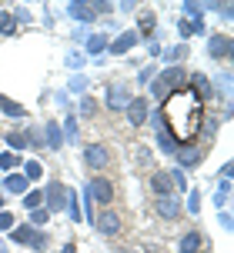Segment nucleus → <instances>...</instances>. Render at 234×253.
Listing matches in <instances>:
<instances>
[{"instance_id": "c9c22d12", "label": "nucleus", "mask_w": 234, "mask_h": 253, "mask_svg": "<svg viewBox=\"0 0 234 253\" xmlns=\"http://www.w3.org/2000/svg\"><path fill=\"white\" fill-rule=\"evenodd\" d=\"M84 63H87V57H84V53H67V67H70V70H80V67H84Z\"/></svg>"}, {"instance_id": "423d86ee", "label": "nucleus", "mask_w": 234, "mask_h": 253, "mask_svg": "<svg viewBox=\"0 0 234 253\" xmlns=\"http://www.w3.org/2000/svg\"><path fill=\"white\" fill-rule=\"evenodd\" d=\"M157 84H161L164 93H174V90L184 87V70H181V67H168L164 74H157Z\"/></svg>"}, {"instance_id": "aec40b11", "label": "nucleus", "mask_w": 234, "mask_h": 253, "mask_svg": "<svg viewBox=\"0 0 234 253\" xmlns=\"http://www.w3.org/2000/svg\"><path fill=\"white\" fill-rule=\"evenodd\" d=\"M34 233H37L34 227H13V230H10V240H13V243H24V247H30Z\"/></svg>"}, {"instance_id": "f8f14e48", "label": "nucleus", "mask_w": 234, "mask_h": 253, "mask_svg": "<svg viewBox=\"0 0 234 253\" xmlns=\"http://www.w3.org/2000/svg\"><path fill=\"white\" fill-rule=\"evenodd\" d=\"M97 230H101L104 237H114V233H120V216H117L114 210H104V213L97 216Z\"/></svg>"}, {"instance_id": "f3484780", "label": "nucleus", "mask_w": 234, "mask_h": 253, "mask_svg": "<svg viewBox=\"0 0 234 253\" xmlns=\"http://www.w3.org/2000/svg\"><path fill=\"white\" fill-rule=\"evenodd\" d=\"M3 190H7V193H20V197H24L27 190H30V180H27L24 173H7V180H3Z\"/></svg>"}, {"instance_id": "393cba45", "label": "nucleus", "mask_w": 234, "mask_h": 253, "mask_svg": "<svg viewBox=\"0 0 234 253\" xmlns=\"http://www.w3.org/2000/svg\"><path fill=\"white\" fill-rule=\"evenodd\" d=\"M0 34H3V37H13V34H17V20H13V13L0 10Z\"/></svg>"}, {"instance_id": "49530a36", "label": "nucleus", "mask_w": 234, "mask_h": 253, "mask_svg": "<svg viewBox=\"0 0 234 253\" xmlns=\"http://www.w3.org/2000/svg\"><path fill=\"white\" fill-rule=\"evenodd\" d=\"M0 253H7V247H3V243H0Z\"/></svg>"}, {"instance_id": "f03ea898", "label": "nucleus", "mask_w": 234, "mask_h": 253, "mask_svg": "<svg viewBox=\"0 0 234 253\" xmlns=\"http://www.w3.org/2000/svg\"><path fill=\"white\" fill-rule=\"evenodd\" d=\"M44 207H47L51 213H60L67 207V187L60 180H51V183H47V190H44Z\"/></svg>"}, {"instance_id": "4c0bfd02", "label": "nucleus", "mask_w": 234, "mask_h": 253, "mask_svg": "<svg viewBox=\"0 0 234 253\" xmlns=\"http://www.w3.org/2000/svg\"><path fill=\"white\" fill-rule=\"evenodd\" d=\"M80 114H84V117H94V114H97V100L84 97V100H80Z\"/></svg>"}, {"instance_id": "72a5a7b5", "label": "nucleus", "mask_w": 234, "mask_h": 253, "mask_svg": "<svg viewBox=\"0 0 234 253\" xmlns=\"http://www.w3.org/2000/svg\"><path fill=\"white\" fill-rule=\"evenodd\" d=\"M228 200H231V183L224 180L221 187H218V193H214V203H218V207H228Z\"/></svg>"}, {"instance_id": "de8ad7c7", "label": "nucleus", "mask_w": 234, "mask_h": 253, "mask_svg": "<svg viewBox=\"0 0 234 253\" xmlns=\"http://www.w3.org/2000/svg\"><path fill=\"white\" fill-rule=\"evenodd\" d=\"M117 253H130V250H120V247H117Z\"/></svg>"}, {"instance_id": "20e7f679", "label": "nucleus", "mask_w": 234, "mask_h": 253, "mask_svg": "<svg viewBox=\"0 0 234 253\" xmlns=\"http://www.w3.org/2000/svg\"><path fill=\"white\" fill-rule=\"evenodd\" d=\"M87 197H91L94 203H111L114 200V183H111V180H104V177H94L91 183H87Z\"/></svg>"}, {"instance_id": "2f4dec72", "label": "nucleus", "mask_w": 234, "mask_h": 253, "mask_svg": "<svg viewBox=\"0 0 234 253\" xmlns=\"http://www.w3.org/2000/svg\"><path fill=\"white\" fill-rule=\"evenodd\" d=\"M47 220H51V210H47V207H37V210H30V223H34V227H44Z\"/></svg>"}, {"instance_id": "f257e3e1", "label": "nucleus", "mask_w": 234, "mask_h": 253, "mask_svg": "<svg viewBox=\"0 0 234 253\" xmlns=\"http://www.w3.org/2000/svg\"><path fill=\"white\" fill-rule=\"evenodd\" d=\"M161 126L171 133L174 143H194L204 126V100L197 97L191 87H181L164 97V110H161Z\"/></svg>"}, {"instance_id": "473e14b6", "label": "nucleus", "mask_w": 234, "mask_h": 253, "mask_svg": "<svg viewBox=\"0 0 234 253\" xmlns=\"http://www.w3.org/2000/svg\"><path fill=\"white\" fill-rule=\"evenodd\" d=\"M7 143H10L13 150H24V147H30V133H10Z\"/></svg>"}, {"instance_id": "c756f323", "label": "nucleus", "mask_w": 234, "mask_h": 253, "mask_svg": "<svg viewBox=\"0 0 234 253\" xmlns=\"http://www.w3.org/2000/svg\"><path fill=\"white\" fill-rule=\"evenodd\" d=\"M151 30H154V13L144 10V13H141V34H144L147 40H154V37H151ZM141 34H137V37H141Z\"/></svg>"}, {"instance_id": "bb28decb", "label": "nucleus", "mask_w": 234, "mask_h": 253, "mask_svg": "<svg viewBox=\"0 0 234 253\" xmlns=\"http://www.w3.org/2000/svg\"><path fill=\"white\" fill-rule=\"evenodd\" d=\"M24 207H27V210L44 207V190H27V193H24Z\"/></svg>"}, {"instance_id": "dca6fc26", "label": "nucleus", "mask_w": 234, "mask_h": 253, "mask_svg": "<svg viewBox=\"0 0 234 253\" xmlns=\"http://www.w3.org/2000/svg\"><path fill=\"white\" fill-rule=\"evenodd\" d=\"M44 137H47V140H44L47 150H60V147H64V133H60V126L54 124V120L44 126Z\"/></svg>"}, {"instance_id": "ea45409f", "label": "nucleus", "mask_w": 234, "mask_h": 253, "mask_svg": "<svg viewBox=\"0 0 234 253\" xmlns=\"http://www.w3.org/2000/svg\"><path fill=\"white\" fill-rule=\"evenodd\" d=\"M70 90H74V93H84V90H87V80H84V77H74V80H70Z\"/></svg>"}, {"instance_id": "7c9ffc66", "label": "nucleus", "mask_w": 234, "mask_h": 253, "mask_svg": "<svg viewBox=\"0 0 234 253\" xmlns=\"http://www.w3.org/2000/svg\"><path fill=\"white\" fill-rule=\"evenodd\" d=\"M27 170H24V177L27 180H40V177H44V167H40V160H27Z\"/></svg>"}, {"instance_id": "f704fd0d", "label": "nucleus", "mask_w": 234, "mask_h": 253, "mask_svg": "<svg viewBox=\"0 0 234 253\" xmlns=\"http://www.w3.org/2000/svg\"><path fill=\"white\" fill-rule=\"evenodd\" d=\"M168 177H171V183H174L177 190H187V177H184V170H181V167H174Z\"/></svg>"}, {"instance_id": "9d476101", "label": "nucleus", "mask_w": 234, "mask_h": 253, "mask_svg": "<svg viewBox=\"0 0 234 253\" xmlns=\"http://www.w3.org/2000/svg\"><path fill=\"white\" fill-rule=\"evenodd\" d=\"M154 140H157V147H161V153H168V157H174V150H177V143L171 140V133L161 126V117L154 114Z\"/></svg>"}, {"instance_id": "6ab92c4d", "label": "nucleus", "mask_w": 234, "mask_h": 253, "mask_svg": "<svg viewBox=\"0 0 234 253\" xmlns=\"http://www.w3.org/2000/svg\"><path fill=\"white\" fill-rule=\"evenodd\" d=\"M181 253H197L201 250V233L197 230H191V233H184L181 237V247H177Z\"/></svg>"}, {"instance_id": "b1692460", "label": "nucleus", "mask_w": 234, "mask_h": 253, "mask_svg": "<svg viewBox=\"0 0 234 253\" xmlns=\"http://www.w3.org/2000/svg\"><path fill=\"white\" fill-rule=\"evenodd\" d=\"M177 34H181V40H187V37H194V34H204V24H191V20H184V17H181Z\"/></svg>"}, {"instance_id": "5701e85b", "label": "nucleus", "mask_w": 234, "mask_h": 253, "mask_svg": "<svg viewBox=\"0 0 234 253\" xmlns=\"http://www.w3.org/2000/svg\"><path fill=\"white\" fill-rule=\"evenodd\" d=\"M191 84H194L191 90H194L201 100H204V97H211V84H208V77H204V74H194V77H191Z\"/></svg>"}, {"instance_id": "58836bf2", "label": "nucleus", "mask_w": 234, "mask_h": 253, "mask_svg": "<svg viewBox=\"0 0 234 253\" xmlns=\"http://www.w3.org/2000/svg\"><path fill=\"white\" fill-rule=\"evenodd\" d=\"M47 233H34V240H30V247H34V250H47Z\"/></svg>"}, {"instance_id": "4468645a", "label": "nucleus", "mask_w": 234, "mask_h": 253, "mask_svg": "<svg viewBox=\"0 0 234 253\" xmlns=\"http://www.w3.org/2000/svg\"><path fill=\"white\" fill-rule=\"evenodd\" d=\"M137 40H141V37H137L134 30H127V34H120V37H117L114 43H107V50H111V53H117V57H124V53H127L130 47L137 43Z\"/></svg>"}, {"instance_id": "79ce46f5", "label": "nucleus", "mask_w": 234, "mask_h": 253, "mask_svg": "<svg viewBox=\"0 0 234 253\" xmlns=\"http://www.w3.org/2000/svg\"><path fill=\"white\" fill-rule=\"evenodd\" d=\"M187 210H191V213L201 210V193H191V197H187Z\"/></svg>"}, {"instance_id": "37998d69", "label": "nucleus", "mask_w": 234, "mask_h": 253, "mask_svg": "<svg viewBox=\"0 0 234 253\" xmlns=\"http://www.w3.org/2000/svg\"><path fill=\"white\" fill-rule=\"evenodd\" d=\"M154 70L157 67H144L141 70V84H151V80H154Z\"/></svg>"}, {"instance_id": "39448f33", "label": "nucleus", "mask_w": 234, "mask_h": 253, "mask_svg": "<svg viewBox=\"0 0 234 253\" xmlns=\"http://www.w3.org/2000/svg\"><path fill=\"white\" fill-rule=\"evenodd\" d=\"M107 160H111V153H107L104 143H87L84 147V164L91 167V170H104Z\"/></svg>"}, {"instance_id": "7ed1b4c3", "label": "nucleus", "mask_w": 234, "mask_h": 253, "mask_svg": "<svg viewBox=\"0 0 234 253\" xmlns=\"http://www.w3.org/2000/svg\"><path fill=\"white\" fill-rule=\"evenodd\" d=\"M208 53H211V60H231L234 40L228 37V34H211V40H208Z\"/></svg>"}, {"instance_id": "412c9836", "label": "nucleus", "mask_w": 234, "mask_h": 253, "mask_svg": "<svg viewBox=\"0 0 234 253\" xmlns=\"http://www.w3.org/2000/svg\"><path fill=\"white\" fill-rule=\"evenodd\" d=\"M204 10H208V3H197V0H187V3H184V13L191 17V24H201Z\"/></svg>"}, {"instance_id": "2eb2a0df", "label": "nucleus", "mask_w": 234, "mask_h": 253, "mask_svg": "<svg viewBox=\"0 0 234 253\" xmlns=\"http://www.w3.org/2000/svg\"><path fill=\"white\" fill-rule=\"evenodd\" d=\"M67 13H70L74 20H84V24L97 17V13L91 10V3H87V0H74V3H67Z\"/></svg>"}, {"instance_id": "a19ab883", "label": "nucleus", "mask_w": 234, "mask_h": 253, "mask_svg": "<svg viewBox=\"0 0 234 253\" xmlns=\"http://www.w3.org/2000/svg\"><path fill=\"white\" fill-rule=\"evenodd\" d=\"M0 230H13V213L0 210Z\"/></svg>"}, {"instance_id": "1a4fd4ad", "label": "nucleus", "mask_w": 234, "mask_h": 253, "mask_svg": "<svg viewBox=\"0 0 234 253\" xmlns=\"http://www.w3.org/2000/svg\"><path fill=\"white\" fill-rule=\"evenodd\" d=\"M127 120H130V126H141L144 120H147V100L144 97H130V103H127Z\"/></svg>"}, {"instance_id": "ddd939ff", "label": "nucleus", "mask_w": 234, "mask_h": 253, "mask_svg": "<svg viewBox=\"0 0 234 253\" xmlns=\"http://www.w3.org/2000/svg\"><path fill=\"white\" fill-rule=\"evenodd\" d=\"M157 216L177 220V216H181V203H177V197H157Z\"/></svg>"}, {"instance_id": "c85d7f7f", "label": "nucleus", "mask_w": 234, "mask_h": 253, "mask_svg": "<svg viewBox=\"0 0 234 253\" xmlns=\"http://www.w3.org/2000/svg\"><path fill=\"white\" fill-rule=\"evenodd\" d=\"M164 57L171 60V67H177V60H187V43H177V47H171Z\"/></svg>"}, {"instance_id": "a878e982", "label": "nucleus", "mask_w": 234, "mask_h": 253, "mask_svg": "<svg viewBox=\"0 0 234 253\" xmlns=\"http://www.w3.org/2000/svg\"><path fill=\"white\" fill-rule=\"evenodd\" d=\"M64 210L70 213V220H74V223L84 216V210H80V203H77V193H70V190H67V207H64Z\"/></svg>"}, {"instance_id": "4be33fe9", "label": "nucleus", "mask_w": 234, "mask_h": 253, "mask_svg": "<svg viewBox=\"0 0 234 253\" xmlns=\"http://www.w3.org/2000/svg\"><path fill=\"white\" fill-rule=\"evenodd\" d=\"M104 50H107V37H104V34H91V37H87V53L101 57Z\"/></svg>"}, {"instance_id": "0eeeda50", "label": "nucleus", "mask_w": 234, "mask_h": 253, "mask_svg": "<svg viewBox=\"0 0 234 253\" xmlns=\"http://www.w3.org/2000/svg\"><path fill=\"white\" fill-rule=\"evenodd\" d=\"M107 107L111 110H127V103H130V87H124V84H114V87L107 90Z\"/></svg>"}, {"instance_id": "6e6552de", "label": "nucleus", "mask_w": 234, "mask_h": 253, "mask_svg": "<svg viewBox=\"0 0 234 253\" xmlns=\"http://www.w3.org/2000/svg\"><path fill=\"white\" fill-rule=\"evenodd\" d=\"M174 157H177V164H181L184 170H191V167L201 164V157H204V153H201V147L187 143V147H177V150H174Z\"/></svg>"}, {"instance_id": "9b49d317", "label": "nucleus", "mask_w": 234, "mask_h": 253, "mask_svg": "<svg viewBox=\"0 0 234 253\" xmlns=\"http://www.w3.org/2000/svg\"><path fill=\"white\" fill-rule=\"evenodd\" d=\"M151 190H154L157 197H177V193H174V183H171V177L164 173V170L151 173Z\"/></svg>"}, {"instance_id": "cd10ccee", "label": "nucleus", "mask_w": 234, "mask_h": 253, "mask_svg": "<svg viewBox=\"0 0 234 253\" xmlns=\"http://www.w3.org/2000/svg\"><path fill=\"white\" fill-rule=\"evenodd\" d=\"M60 133H64V143H77V120H74V117H67Z\"/></svg>"}, {"instance_id": "c03bdc74", "label": "nucleus", "mask_w": 234, "mask_h": 253, "mask_svg": "<svg viewBox=\"0 0 234 253\" xmlns=\"http://www.w3.org/2000/svg\"><path fill=\"white\" fill-rule=\"evenodd\" d=\"M60 253H77V243H67V247H64Z\"/></svg>"}, {"instance_id": "a18cd8bd", "label": "nucleus", "mask_w": 234, "mask_h": 253, "mask_svg": "<svg viewBox=\"0 0 234 253\" xmlns=\"http://www.w3.org/2000/svg\"><path fill=\"white\" fill-rule=\"evenodd\" d=\"M3 200H7V193H0V210H3Z\"/></svg>"}, {"instance_id": "a211bd4d", "label": "nucleus", "mask_w": 234, "mask_h": 253, "mask_svg": "<svg viewBox=\"0 0 234 253\" xmlns=\"http://www.w3.org/2000/svg\"><path fill=\"white\" fill-rule=\"evenodd\" d=\"M0 114L17 120V117H24L27 110H24V103H17V100H10V97H3V93H0Z\"/></svg>"}, {"instance_id": "e433bc0d", "label": "nucleus", "mask_w": 234, "mask_h": 253, "mask_svg": "<svg viewBox=\"0 0 234 253\" xmlns=\"http://www.w3.org/2000/svg\"><path fill=\"white\" fill-rule=\"evenodd\" d=\"M17 164H20V160H17V153H0V170H13Z\"/></svg>"}]
</instances>
